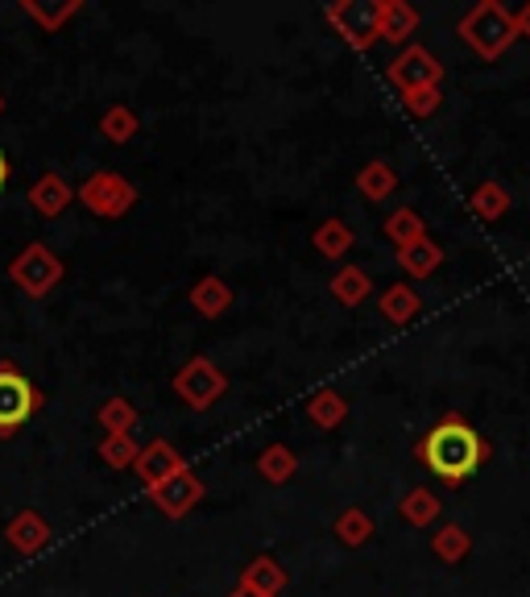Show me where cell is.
I'll list each match as a JSON object with an SVG mask.
<instances>
[{"label":"cell","instance_id":"cell-31","mask_svg":"<svg viewBox=\"0 0 530 597\" xmlns=\"http://www.w3.org/2000/svg\"><path fill=\"white\" fill-rule=\"evenodd\" d=\"M75 9H79V4H58V9H42V4H34V0H25V13H34L37 21H42V25H46V30H58V25H63V21L71 18Z\"/></svg>","mask_w":530,"mask_h":597},{"label":"cell","instance_id":"cell-16","mask_svg":"<svg viewBox=\"0 0 530 597\" xmlns=\"http://www.w3.org/2000/svg\"><path fill=\"white\" fill-rule=\"evenodd\" d=\"M46 540H51V527L42 523L34 510H25V515H18V519L9 523V543H13L18 552H37V548H46Z\"/></svg>","mask_w":530,"mask_h":597},{"label":"cell","instance_id":"cell-21","mask_svg":"<svg viewBox=\"0 0 530 597\" xmlns=\"http://www.w3.org/2000/svg\"><path fill=\"white\" fill-rule=\"evenodd\" d=\"M316 250L323 257H344L349 250H353V229H349L344 220H328V224H319Z\"/></svg>","mask_w":530,"mask_h":597},{"label":"cell","instance_id":"cell-25","mask_svg":"<svg viewBox=\"0 0 530 597\" xmlns=\"http://www.w3.org/2000/svg\"><path fill=\"white\" fill-rule=\"evenodd\" d=\"M506 208H510L506 187H497V183H481L477 191H473V212H477L481 220H497Z\"/></svg>","mask_w":530,"mask_h":597},{"label":"cell","instance_id":"cell-1","mask_svg":"<svg viewBox=\"0 0 530 597\" xmlns=\"http://www.w3.org/2000/svg\"><path fill=\"white\" fill-rule=\"evenodd\" d=\"M423 465L435 477H443L448 486H456L464 477H473L481 469V461H485V440H481L464 419H443L435 423L423 440Z\"/></svg>","mask_w":530,"mask_h":597},{"label":"cell","instance_id":"cell-11","mask_svg":"<svg viewBox=\"0 0 530 597\" xmlns=\"http://www.w3.org/2000/svg\"><path fill=\"white\" fill-rule=\"evenodd\" d=\"M30 203H34L37 217H58L67 203H71V187L63 183V175H42L30 187Z\"/></svg>","mask_w":530,"mask_h":597},{"label":"cell","instance_id":"cell-29","mask_svg":"<svg viewBox=\"0 0 530 597\" xmlns=\"http://www.w3.org/2000/svg\"><path fill=\"white\" fill-rule=\"evenodd\" d=\"M336 535L349 548H356V543H365L373 535V523H369V515H361V510H349V515H340L336 519Z\"/></svg>","mask_w":530,"mask_h":597},{"label":"cell","instance_id":"cell-28","mask_svg":"<svg viewBox=\"0 0 530 597\" xmlns=\"http://www.w3.org/2000/svg\"><path fill=\"white\" fill-rule=\"evenodd\" d=\"M100 423L108 428V435L133 432V423H137V411H133L124 398H108L104 407H100Z\"/></svg>","mask_w":530,"mask_h":597},{"label":"cell","instance_id":"cell-35","mask_svg":"<svg viewBox=\"0 0 530 597\" xmlns=\"http://www.w3.org/2000/svg\"><path fill=\"white\" fill-rule=\"evenodd\" d=\"M4 175H9V166H4V154H0V187H4Z\"/></svg>","mask_w":530,"mask_h":597},{"label":"cell","instance_id":"cell-9","mask_svg":"<svg viewBox=\"0 0 530 597\" xmlns=\"http://www.w3.org/2000/svg\"><path fill=\"white\" fill-rule=\"evenodd\" d=\"M133 469H137V477H142L145 486L154 489L162 486V482H170L175 473H183V456H178L166 440H154L150 449L137 453V465H133Z\"/></svg>","mask_w":530,"mask_h":597},{"label":"cell","instance_id":"cell-19","mask_svg":"<svg viewBox=\"0 0 530 597\" xmlns=\"http://www.w3.org/2000/svg\"><path fill=\"white\" fill-rule=\"evenodd\" d=\"M257 469H262L265 482H274V486H283V482H290L295 477V453L290 449H283V444H274V449H265L262 456H257Z\"/></svg>","mask_w":530,"mask_h":597},{"label":"cell","instance_id":"cell-32","mask_svg":"<svg viewBox=\"0 0 530 597\" xmlns=\"http://www.w3.org/2000/svg\"><path fill=\"white\" fill-rule=\"evenodd\" d=\"M435 109H440V88L407 91V112H410V117H431Z\"/></svg>","mask_w":530,"mask_h":597},{"label":"cell","instance_id":"cell-14","mask_svg":"<svg viewBox=\"0 0 530 597\" xmlns=\"http://www.w3.org/2000/svg\"><path fill=\"white\" fill-rule=\"evenodd\" d=\"M419 30V13L410 9L407 0H386L382 4V37L386 42H407Z\"/></svg>","mask_w":530,"mask_h":597},{"label":"cell","instance_id":"cell-26","mask_svg":"<svg viewBox=\"0 0 530 597\" xmlns=\"http://www.w3.org/2000/svg\"><path fill=\"white\" fill-rule=\"evenodd\" d=\"M435 556L440 561H448V564H456V561H464L468 556V535H464V527H456V523H448L443 531H435Z\"/></svg>","mask_w":530,"mask_h":597},{"label":"cell","instance_id":"cell-6","mask_svg":"<svg viewBox=\"0 0 530 597\" xmlns=\"http://www.w3.org/2000/svg\"><path fill=\"white\" fill-rule=\"evenodd\" d=\"M84 203H88L96 217H104V220H117L124 217L129 208H133V199H137V191L129 187V183L117 175V170H96L88 183H84Z\"/></svg>","mask_w":530,"mask_h":597},{"label":"cell","instance_id":"cell-12","mask_svg":"<svg viewBox=\"0 0 530 597\" xmlns=\"http://www.w3.org/2000/svg\"><path fill=\"white\" fill-rule=\"evenodd\" d=\"M241 585H245V589H253V594H262V597H278L286 589L283 564L269 561V556H257V561L241 573Z\"/></svg>","mask_w":530,"mask_h":597},{"label":"cell","instance_id":"cell-22","mask_svg":"<svg viewBox=\"0 0 530 597\" xmlns=\"http://www.w3.org/2000/svg\"><path fill=\"white\" fill-rule=\"evenodd\" d=\"M386 233L398 250H407V245H415V241H423V220H419L415 208H398V212L386 220Z\"/></svg>","mask_w":530,"mask_h":597},{"label":"cell","instance_id":"cell-36","mask_svg":"<svg viewBox=\"0 0 530 597\" xmlns=\"http://www.w3.org/2000/svg\"><path fill=\"white\" fill-rule=\"evenodd\" d=\"M0 109H4V100H0Z\"/></svg>","mask_w":530,"mask_h":597},{"label":"cell","instance_id":"cell-23","mask_svg":"<svg viewBox=\"0 0 530 597\" xmlns=\"http://www.w3.org/2000/svg\"><path fill=\"white\" fill-rule=\"evenodd\" d=\"M137 444H133V435L129 432H117V435H104L100 440V456H104L112 469H129V465H137Z\"/></svg>","mask_w":530,"mask_h":597},{"label":"cell","instance_id":"cell-20","mask_svg":"<svg viewBox=\"0 0 530 597\" xmlns=\"http://www.w3.org/2000/svg\"><path fill=\"white\" fill-rule=\"evenodd\" d=\"M356 187H361V196L373 199V203H382V199L398 187V179H394V170H389L386 163H369L361 175H356Z\"/></svg>","mask_w":530,"mask_h":597},{"label":"cell","instance_id":"cell-30","mask_svg":"<svg viewBox=\"0 0 530 597\" xmlns=\"http://www.w3.org/2000/svg\"><path fill=\"white\" fill-rule=\"evenodd\" d=\"M133 129H137V117L129 109H108L104 112V137L108 142H129L133 137Z\"/></svg>","mask_w":530,"mask_h":597},{"label":"cell","instance_id":"cell-7","mask_svg":"<svg viewBox=\"0 0 530 597\" xmlns=\"http://www.w3.org/2000/svg\"><path fill=\"white\" fill-rule=\"evenodd\" d=\"M42 402L30 382L21 378L18 369H0V435H13L34 416V407Z\"/></svg>","mask_w":530,"mask_h":597},{"label":"cell","instance_id":"cell-27","mask_svg":"<svg viewBox=\"0 0 530 597\" xmlns=\"http://www.w3.org/2000/svg\"><path fill=\"white\" fill-rule=\"evenodd\" d=\"M344 411H349V407H344V398L332 395V390L316 395V398H311V407H307V416L316 419L319 428H336L340 419H344Z\"/></svg>","mask_w":530,"mask_h":597},{"label":"cell","instance_id":"cell-4","mask_svg":"<svg viewBox=\"0 0 530 597\" xmlns=\"http://www.w3.org/2000/svg\"><path fill=\"white\" fill-rule=\"evenodd\" d=\"M224 390H229V378H224L208 357H191V362L175 374V395L183 398L191 411H208Z\"/></svg>","mask_w":530,"mask_h":597},{"label":"cell","instance_id":"cell-8","mask_svg":"<svg viewBox=\"0 0 530 597\" xmlns=\"http://www.w3.org/2000/svg\"><path fill=\"white\" fill-rule=\"evenodd\" d=\"M440 75H443V67L435 63L431 51H423V46H407L402 55L389 63V79L402 88V96H407V91L440 88Z\"/></svg>","mask_w":530,"mask_h":597},{"label":"cell","instance_id":"cell-13","mask_svg":"<svg viewBox=\"0 0 530 597\" xmlns=\"http://www.w3.org/2000/svg\"><path fill=\"white\" fill-rule=\"evenodd\" d=\"M398 266L407 274H415V278H431V274L443 266V250L423 236V241H415L407 250H398Z\"/></svg>","mask_w":530,"mask_h":597},{"label":"cell","instance_id":"cell-15","mask_svg":"<svg viewBox=\"0 0 530 597\" xmlns=\"http://www.w3.org/2000/svg\"><path fill=\"white\" fill-rule=\"evenodd\" d=\"M377 308H382V316H386L389 324H407V320L419 316V295H415V287H407V283H394V287L377 299Z\"/></svg>","mask_w":530,"mask_h":597},{"label":"cell","instance_id":"cell-17","mask_svg":"<svg viewBox=\"0 0 530 597\" xmlns=\"http://www.w3.org/2000/svg\"><path fill=\"white\" fill-rule=\"evenodd\" d=\"M191 303L199 316H224V311L232 308V290L220 283V278H203V283H195L191 290Z\"/></svg>","mask_w":530,"mask_h":597},{"label":"cell","instance_id":"cell-24","mask_svg":"<svg viewBox=\"0 0 530 597\" xmlns=\"http://www.w3.org/2000/svg\"><path fill=\"white\" fill-rule=\"evenodd\" d=\"M435 515H440V498H435L431 489H410L407 498H402V519H407V523L427 527Z\"/></svg>","mask_w":530,"mask_h":597},{"label":"cell","instance_id":"cell-3","mask_svg":"<svg viewBox=\"0 0 530 597\" xmlns=\"http://www.w3.org/2000/svg\"><path fill=\"white\" fill-rule=\"evenodd\" d=\"M328 21L353 51H369L382 37V0H336L328 9Z\"/></svg>","mask_w":530,"mask_h":597},{"label":"cell","instance_id":"cell-2","mask_svg":"<svg viewBox=\"0 0 530 597\" xmlns=\"http://www.w3.org/2000/svg\"><path fill=\"white\" fill-rule=\"evenodd\" d=\"M456 34L468 42V51H477L485 63H494V58L506 55V46L518 37V25H514V18L497 0H481L477 9H468L460 18Z\"/></svg>","mask_w":530,"mask_h":597},{"label":"cell","instance_id":"cell-18","mask_svg":"<svg viewBox=\"0 0 530 597\" xmlns=\"http://www.w3.org/2000/svg\"><path fill=\"white\" fill-rule=\"evenodd\" d=\"M332 295H336L344 308H356L369 299V274L356 270V266H344V270L332 278Z\"/></svg>","mask_w":530,"mask_h":597},{"label":"cell","instance_id":"cell-33","mask_svg":"<svg viewBox=\"0 0 530 597\" xmlns=\"http://www.w3.org/2000/svg\"><path fill=\"white\" fill-rule=\"evenodd\" d=\"M514 25H518V34H527V37H530V4L522 9V13H518V18H514Z\"/></svg>","mask_w":530,"mask_h":597},{"label":"cell","instance_id":"cell-10","mask_svg":"<svg viewBox=\"0 0 530 597\" xmlns=\"http://www.w3.org/2000/svg\"><path fill=\"white\" fill-rule=\"evenodd\" d=\"M199 498H203V486H199V482H195V477H191L187 469L175 473L170 482L154 486V502H158V507L166 510L170 519H183V515H187V510H191L195 502H199Z\"/></svg>","mask_w":530,"mask_h":597},{"label":"cell","instance_id":"cell-5","mask_svg":"<svg viewBox=\"0 0 530 597\" xmlns=\"http://www.w3.org/2000/svg\"><path fill=\"white\" fill-rule=\"evenodd\" d=\"M9 278H13L25 295L42 299V295H51V287L63 278V262H58L46 245H30V250L9 266Z\"/></svg>","mask_w":530,"mask_h":597},{"label":"cell","instance_id":"cell-34","mask_svg":"<svg viewBox=\"0 0 530 597\" xmlns=\"http://www.w3.org/2000/svg\"><path fill=\"white\" fill-rule=\"evenodd\" d=\"M229 597H262V594H253V589H245V585H236Z\"/></svg>","mask_w":530,"mask_h":597}]
</instances>
